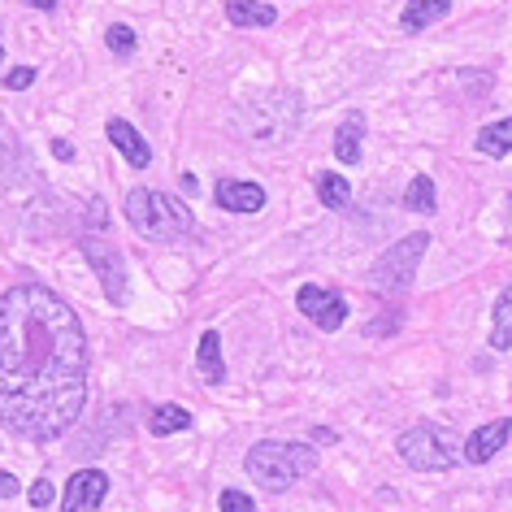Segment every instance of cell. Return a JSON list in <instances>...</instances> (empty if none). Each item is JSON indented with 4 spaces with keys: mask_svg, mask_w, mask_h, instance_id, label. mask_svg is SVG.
Returning <instances> with one entry per match:
<instances>
[{
    "mask_svg": "<svg viewBox=\"0 0 512 512\" xmlns=\"http://www.w3.org/2000/svg\"><path fill=\"white\" fill-rule=\"evenodd\" d=\"M87 408L79 313L40 283L0 296V426L27 443L61 439Z\"/></svg>",
    "mask_w": 512,
    "mask_h": 512,
    "instance_id": "6da1fadb",
    "label": "cell"
},
{
    "mask_svg": "<svg viewBox=\"0 0 512 512\" xmlns=\"http://www.w3.org/2000/svg\"><path fill=\"white\" fill-rule=\"evenodd\" d=\"M126 222H131L144 239H187L196 235V213L191 204H183L170 191H152V187H131L126 191V204H122Z\"/></svg>",
    "mask_w": 512,
    "mask_h": 512,
    "instance_id": "7a4b0ae2",
    "label": "cell"
},
{
    "mask_svg": "<svg viewBox=\"0 0 512 512\" xmlns=\"http://www.w3.org/2000/svg\"><path fill=\"white\" fill-rule=\"evenodd\" d=\"M243 469H248V478L261 482L265 491H287V486H296L300 478H309L317 469V447L287 443V439H261L256 447H248Z\"/></svg>",
    "mask_w": 512,
    "mask_h": 512,
    "instance_id": "3957f363",
    "label": "cell"
},
{
    "mask_svg": "<svg viewBox=\"0 0 512 512\" xmlns=\"http://www.w3.org/2000/svg\"><path fill=\"white\" fill-rule=\"evenodd\" d=\"M300 126V96L296 92H270L243 100L235 113V131L248 144H283Z\"/></svg>",
    "mask_w": 512,
    "mask_h": 512,
    "instance_id": "277c9868",
    "label": "cell"
},
{
    "mask_svg": "<svg viewBox=\"0 0 512 512\" xmlns=\"http://www.w3.org/2000/svg\"><path fill=\"white\" fill-rule=\"evenodd\" d=\"M395 452L408 469H421V473H443V469H456L460 460H465V443L456 439L452 430L443 426H413L404 430L400 439H395Z\"/></svg>",
    "mask_w": 512,
    "mask_h": 512,
    "instance_id": "5b68a950",
    "label": "cell"
},
{
    "mask_svg": "<svg viewBox=\"0 0 512 512\" xmlns=\"http://www.w3.org/2000/svg\"><path fill=\"white\" fill-rule=\"evenodd\" d=\"M430 248V235L426 230H413V235L395 239L387 252L374 261V270H369V287L382 291V296H400V291L413 287V274L421 265V256Z\"/></svg>",
    "mask_w": 512,
    "mask_h": 512,
    "instance_id": "8992f818",
    "label": "cell"
},
{
    "mask_svg": "<svg viewBox=\"0 0 512 512\" xmlns=\"http://www.w3.org/2000/svg\"><path fill=\"white\" fill-rule=\"evenodd\" d=\"M79 252L83 261L92 265V274L100 278V287H105V300L109 304H122L126 300V261L118 252V243L100 239V235H83L79 239Z\"/></svg>",
    "mask_w": 512,
    "mask_h": 512,
    "instance_id": "52a82bcc",
    "label": "cell"
},
{
    "mask_svg": "<svg viewBox=\"0 0 512 512\" xmlns=\"http://www.w3.org/2000/svg\"><path fill=\"white\" fill-rule=\"evenodd\" d=\"M296 309L309 317V322L317 330H339L343 322H348V300L339 296V291L330 287H317V283H304L300 296H296Z\"/></svg>",
    "mask_w": 512,
    "mask_h": 512,
    "instance_id": "ba28073f",
    "label": "cell"
},
{
    "mask_svg": "<svg viewBox=\"0 0 512 512\" xmlns=\"http://www.w3.org/2000/svg\"><path fill=\"white\" fill-rule=\"evenodd\" d=\"M109 495V478L100 469H79L66 482V499H61V512H92L105 504Z\"/></svg>",
    "mask_w": 512,
    "mask_h": 512,
    "instance_id": "9c48e42d",
    "label": "cell"
},
{
    "mask_svg": "<svg viewBox=\"0 0 512 512\" xmlns=\"http://www.w3.org/2000/svg\"><path fill=\"white\" fill-rule=\"evenodd\" d=\"M512 439V417H499V421H486L482 430H473L465 439V460L469 465H486V460L499 456V447Z\"/></svg>",
    "mask_w": 512,
    "mask_h": 512,
    "instance_id": "30bf717a",
    "label": "cell"
},
{
    "mask_svg": "<svg viewBox=\"0 0 512 512\" xmlns=\"http://www.w3.org/2000/svg\"><path fill=\"white\" fill-rule=\"evenodd\" d=\"M217 204H222L226 213H261L265 209V187L261 183H239V178H222V183L213 187Z\"/></svg>",
    "mask_w": 512,
    "mask_h": 512,
    "instance_id": "8fae6325",
    "label": "cell"
},
{
    "mask_svg": "<svg viewBox=\"0 0 512 512\" xmlns=\"http://www.w3.org/2000/svg\"><path fill=\"white\" fill-rule=\"evenodd\" d=\"M105 135H109V144H113V148H118L122 157H126V165H131V170H144V165L152 161V148H148V139L139 135L131 122H122V118H109Z\"/></svg>",
    "mask_w": 512,
    "mask_h": 512,
    "instance_id": "7c38bea8",
    "label": "cell"
},
{
    "mask_svg": "<svg viewBox=\"0 0 512 512\" xmlns=\"http://www.w3.org/2000/svg\"><path fill=\"white\" fill-rule=\"evenodd\" d=\"M196 369L204 382H226V356H222V335L217 330H204L200 343H196Z\"/></svg>",
    "mask_w": 512,
    "mask_h": 512,
    "instance_id": "4fadbf2b",
    "label": "cell"
},
{
    "mask_svg": "<svg viewBox=\"0 0 512 512\" xmlns=\"http://www.w3.org/2000/svg\"><path fill=\"white\" fill-rule=\"evenodd\" d=\"M226 18L230 27H274L278 9L265 0H226Z\"/></svg>",
    "mask_w": 512,
    "mask_h": 512,
    "instance_id": "5bb4252c",
    "label": "cell"
},
{
    "mask_svg": "<svg viewBox=\"0 0 512 512\" xmlns=\"http://www.w3.org/2000/svg\"><path fill=\"white\" fill-rule=\"evenodd\" d=\"M447 9H452V0H408L404 14H400V27L404 31H426L439 18H447Z\"/></svg>",
    "mask_w": 512,
    "mask_h": 512,
    "instance_id": "9a60e30c",
    "label": "cell"
},
{
    "mask_svg": "<svg viewBox=\"0 0 512 512\" xmlns=\"http://www.w3.org/2000/svg\"><path fill=\"white\" fill-rule=\"evenodd\" d=\"M361 139H365V118H361V113H352V118L335 131V157L343 165H356V161H361Z\"/></svg>",
    "mask_w": 512,
    "mask_h": 512,
    "instance_id": "2e32d148",
    "label": "cell"
},
{
    "mask_svg": "<svg viewBox=\"0 0 512 512\" xmlns=\"http://www.w3.org/2000/svg\"><path fill=\"white\" fill-rule=\"evenodd\" d=\"M191 426V413L183 404H157L148 413V430L157 434V439H170V434H178V430H187Z\"/></svg>",
    "mask_w": 512,
    "mask_h": 512,
    "instance_id": "e0dca14e",
    "label": "cell"
},
{
    "mask_svg": "<svg viewBox=\"0 0 512 512\" xmlns=\"http://www.w3.org/2000/svg\"><path fill=\"white\" fill-rule=\"evenodd\" d=\"M491 348H495V352H508V348H512V283H508L504 291H499V300H495Z\"/></svg>",
    "mask_w": 512,
    "mask_h": 512,
    "instance_id": "ac0fdd59",
    "label": "cell"
},
{
    "mask_svg": "<svg viewBox=\"0 0 512 512\" xmlns=\"http://www.w3.org/2000/svg\"><path fill=\"white\" fill-rule=\"evenodd\" d=\"M478 152H482V157H508V152H512V118L482 126V135H478Z\"/></svg>",
    "mask_w": 512,
    "mask_h": 512,
    "instance_id": "d6986e66",
    "label": "cell"
},
{
    "mask_svg": "<svg viewBox=\"0 0 512 512\" xmlns=\"http://www.w3.org/2000/svg\"><path fill=\"white\" fill-rule=\"evenodd\" d=\"M404 204L413 213H434L439 209V191H434V178L430 174H417L413 183H408V191H404Z\"/></svg>",
    "mask_w": 512,
    "mask_h": 512,
    "instance_id": "ffe728a7",
    "label": "cell"
},
{
    "mask_svg": "<svg viewBox=\"0 0 512 512\" xmlns=\"http://www.w3.org/2000/svg\"><path fill=\"white\" fill-rule=\"evenodd\" d=\"M317 200L326 204V209H348L352 200V187L343 174H317Z\"/></svg>",
    "mask_w": 512,
    "mask_h": 512,
    "instance_id": "44dd1931",
    "label": "cell"
},
{
    "mask_svg": "<svg viewBox=\"0 0 512 512\" xmlns=\"http://www.w3.org/2000/svg\"><path fill=\"white\" fill-rule=\"evenodd\" d=\"M105 44H109V53L131 57V53H135V31L126 27V22H113V27L105 31Z\"/></svg>",
    "mask_w": 512,
    "mask_h": 512,
    "instance_id": "7402d4cb",
    "label": "cell"
},
{
    "mask_svg": "<svg viewBox=\"0 0 512 512\" xmlns=\"http://www.w3.org/2000/svg\"><path fill=\"white\" fill-rule=\"evenodd\" d=\"M217 508H222V512H256L252 495L235 491V486H226V491H222V499H217Z\"/></svg>",
    "mask_w": 512,
    "mask_h": 512,
    "instance_id": "603a6c76",
    "label": "cell"
},
{
    "mask_svg": "<svg viewBox=\"0 0 512 512\" xmlns=\"http://www.w3.org/2000/svg\"><path fill=\"white\" fill-rule=\"evenodd\" d=\"M31 83H35V70L31 66H18V70L5 74V92H27Z\"/></svg>",
    "mask_w": 512,
    "mask_h": 512,
    "instance_id": "cb8c5ba5",
    "label": "cell"
},
{
    "mask_svg": "<svg viewBox=\"0 0 512 512\" xmlns=\"http://www.w3.org/2000/svg\"><path fill=\"white\" fill-rule=\"evenodd\" d=\"M27 499H31V508H48V504H53V482H48V478H40V482H31V491H27Z\"/></svg>",
    "mask_w": 512,
    "mask_h": 512,
    "instance_id": "d4e9b609",
    "label": "cell"
},
{
    "mask_svg": "<svg viewBox=\"0 0 512 512\" xmlns=\"http://www.w3.org/2000/svg\"><path fill=\"white\" fill-rule=\"evenodd\" d=\"M14 495H18V478L0 469V499H14Z\"/></svg>",
    "mask_w": 512,
    "mask_h": 512,
    "instance_id": "484cf974",
    "label": "cell"
},
{
    "mask_svg": "<svg viewBox=\"0 0 512 512\" xmlns=\"http://www.w3.org/2000/svg\"><path fill=\"white\" fill-rule=\"evenodd\" d=\"M53 152H57V157H61V161H70V157H74V148L66 144V139H57V144H53Z\"/></svg>",
    "mask_w": 512,
    "mask_h": 512,
    "instance_id": "4316f807",
    "label": "cell"
},
{
    "mask_svg": "<svg viewBox=\"0 0 512 512\" xmlns=\"http://www.w3.org/2000/svg\"><path fill=\"white\" fill-rule=\"evenodd\" d=\"M27 5H31V9H44V14H53L57 0H27Z\"/></svg>",
    "mask_w": 512,
    "mask_h": 512,
    "instance_id": "83f0119b",
    "label": "cell"
},
{
    "mask_svg": "<svg viewBox=\"0 0 512 512\" xmlns=\"http://www.w3.org/2000/svg\"><path fill=\"white\" fill-rule=\"evenodd\" d=\"M0 61H5V53H0Z\"/></svg>",
    "mask_w": 512,
    "mask_h": 512,
    "instance_id": "f1b7e54d",
    "label": "cell"
}]
</instances>
